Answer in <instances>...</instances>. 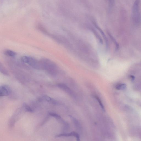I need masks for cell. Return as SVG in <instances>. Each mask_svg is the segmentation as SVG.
<instances>
[{
    "instance_id": "7a4b0ae2",
    "label": "cell",
    "mask_w": 141,
    "mask_h": 141,
    "mask_svg": "<svg viewBox=\"0 0 141 141\" xmlns=\"http://www.w3.org/2000/svg\"><path fill=\"white\" fill-rule=\"evenodd\" d=\"M132 19L134 23L138 26L141 23V16L140 9V1L136 0L133 3L132 8Z\"/></svg>"
},
{
    "instance_id": "5bb4252c",
    "label": "cell",
    "mask_w": 141,
    "mask_h": 141,
    "mask_svg": "<svg viewBox=\"0 0 141 141\" xmlns=\"http://www.w3.org/2000/svg\"><path fill=\"white\" fill-rule=\"evenodd\" d=\"M94 97L96 99L98 102L99 103V104L100 106L101 107L102 110L104 111H105V107L104 105L102 104V103L101 101V100L100 99V98L96 96H94Z\"/></svg>"
},
{
    "instance_id": "6da1fadb",
    "label": "cell",
    "mask_w": 141,
    "mask_h": 141,
    "mask_svg": "<svg viewBox=\"0 0 141 141\" xmlns=\"http://www.w3.org/2000/svg\"><path fill=\"white\" fill-rule=\"evenodd\" d=\"M41 61L42 69L44 70L48 74L54 75L58 72V68L57 65L51 60L47 59H42Z\"/></svg>"
},
{
    "instance_id": "9a60e30c",
    "label": "cell",
    "mask_w": 141,
    "mask_h": 141,
    "mask_svg": "<svg viewBox=\"0 0 141 141\" xmlns=\"http://www.w3.org/2000/svg\"><path fill=\"white\" fill-rule=\"evenodd\" d=\"M49 115L51 116L54 117V118H56V119L61 120V121H62V118L60 116L56 114V113H52V112H50L49 113Z\"/></svg>"
},
{
    "instance_id": "52a82bcc",
    "label": "cell",
    "mask_w": 141,
    "mask_h": 141,
    "mask_svg": "<svg viewBox=\"0 0 141 141\" xmlns=\"http://www.w3.org/2000/svg\"><path fill=\"white\" fill-rule=\"evenodd\" d=\"M57 86L71 96H74L72 90L66 85L63 84H59L57 85Z\"/></svg>"
},
{
    "instance_id": "8992f818",
    "label": "cell",
    "mask_w": 141,
    "mask_h": 141,
    "mask_svg": "<svg viewBox=\"0 0 141 141\" xmlns=\"http://www.w3.org/2000/svg\"><path fill=\"white\" fill-rule=\"evenodd\" d=\"M74 136L76 138L77 141H80V136L78 133L75 132H72L71 133H62L56 136L57 138L61 137H69Z\"/></svg>"
},
{
    "instance_id": "8fae6325",
    "label": "cell",
    "mask_w": 141,
    "mask_h": 141,
    "mask_svg": "<svg viewBox=\"0 0 141 141\" xmlns=\"http://www.w3.org/2000/svg\"><path fill=\"white\" fill-rule=\"evenodd\" d=\"M92 30L93 33L94 34L95 36L96 37L97 39L99 40L100 43L102 44H103V40L102 37H101L99 34H98L97 32L95 30L92 29Z\"/></svg>"
},
{
    "instance_id": "ba28073f",
    "label": "cell",
    "mask_w": 141,
    "mask_h": 141,
    "mask_svg": "<svg viewBox=\"0 0 141 141\" xmlns=\"http://www.w3.org/2000/svg\"><path fill=\"white\" fill-rule=\"evenodd\" d=\"M94 24L95 27L99 30L102 36L103 37V38H104L105 41L106 46V47L108 48V47H109V42H108V40L107 37L106 36L104 32H103L102 30L100 28V27H99V26H98V25L96 23L94 22Z\"/></svg>"
},
{
    "instance_id": "277c9868",
    "label": "cell",
    "mask_w": 141,
    "mask_h": 141,
    "mask_svg": "<svg viewBox=\"0 0 141 141\" xmlns=\"http://www.w3.org/2000/svg\"><path fill=\"white\" fill-rule=\"evenodd\" d=\"M12 90L11 88L7 85H3L0 87V96H7L11 94Z\"/></svg>"
},
{
    "instance_id": "4fadbf2b",
    "label": "cell",
    "mask_w": 141,
    "mask_h": 141,
    "mask_svg": "<svg viewBox=\"0 0 141 141\" xmlns=\"http://www.w3.org/2000/svg\"><path fill=\"white\" fill-rule=\"evenodd\" d=\"M126 85L125 84H122L117 85L116 88L118 90H124L126 88Z\"/></svg>"
},
{
    "instance_id": "e0dca14e",
    "label": "cell",
    "mask_w": 141,
    "mask_h": 141,
    "mask_svg": "<svg viewBox=\"0 0 141 141\" xmlns=\"http://www.w3.org/2000/svg\"><path fill=\"white\" fill-rule=\"evenodd\" d=\"M108 35H109L110 38L112 40V41L114 42V43L115 44L116 46L117 49H119V45L118 44L116 41V40L114 39V38L113 37V36H112V35L109 32L108 33Z\"/></svg>"
},
{
    "instance_id": "9c48e42d",
    "label": "cell",
    "mask_w": 141,
    "mask_h": 141,
    "mask_svg": "<svg viewBox=\"0 0 141 141\" xmlns=\"http://www.w3.org/2000/svg\"><path fill=\"white\" fill-rule=\"evenodd\" d=\"M4 54L8 56L11 57H14L16 56L17 54L16 52L10 50H5Z\"/></svg>"
},
{
    "instance_id": "2e32d148",
    "label": "cell",
    "mask_w": 141,
    "mask_h": 141,
    "mask_svg": "<svg viewBox=\"0 0 141 141\" xmlns=\"http://www.w3.org/2000/svg\"><path fill=\"white\" fill-rule=\"evenodd\" d=\"M71 118L73 121V122L74 123L75 126H76V127L78 128H80V123L75 118L72 116H69Z\"/></svg>"
},
{
    "instance_id": "3957f363",
    "label": "cell",
    "mask_w": 141,
    "mask_h": 141,
    "mask_svg": "<svg viewBox=\"0 0 141 141\" xmlns=\"http://www.w3.org/2000/svg\"><path fill=\"white\" fill-rule=\"evenodd\" d=\"M22 62L30 66L37 70H42L41 63L40 60L30 56H24L21 58Z\"/></svg>"
},
{
    "instance_id": "7c38bea8",
    "label": "cell",
    "mask_w": 141,
    "mask_h": 141,
    "mask_svg": "<svg viewBox=\"0 0 141 141\" xmlns=\"http://www.w3.org/2000/svg\"><path fill=\"white\" fill-rule=\"evenodd\" d=\"M23 105V107L24 109L26 110V111L30 112H34L33 109L28 105L26 104V103H24Z\"/></svg>"
},
{
    "instance_id": "ac0fdd59",
    "label": "cell",
    "mask_w": 141,
    "mask_h": 141,
    "mask_svg": "<svg viewBox=\"0 0 141 141\" xmlns=\"http://www.w3.org/2000/svg\"><path fill=\"white\" fill-rule=\"evenodd\" d=\"M131 79L132 80H133L134 79L135 77L133 76H131Z\"/></svg>"
},
{
    "instance_id": "5b68a950",
    "label": "cell",
    "mask_w": 141,
    "mask_h": 141,
    "mask_svg": "<svg viewBox=\"0 0 141 141\" xmlns=\"http://www.w3.org/2000/svg\"><path fill=\"white\" fill-rule=\"evenodd\" d=\"M39 100L40 102L45 100L53 104L56 105L58 104L57 101L46 95H44L42 97L39 98Z\"/></svg>"
},
{
    "instance_id": "30bf717a",
    "label": "cell",
    "mask_w": 141,
    "mask_h": 141,
    "mask_svg": "<svg viewBox=\"0 0 141 141\" xmlns=\"http://www.w3.org/2000/svg\"><path fill=\"white\" fill-rule=\"evenodd\" d=\"M0 70L2 74L7 75L8 74V72L7 71L5 68L4 65L0 63Z\"/></svg>"
}]
</instances>
